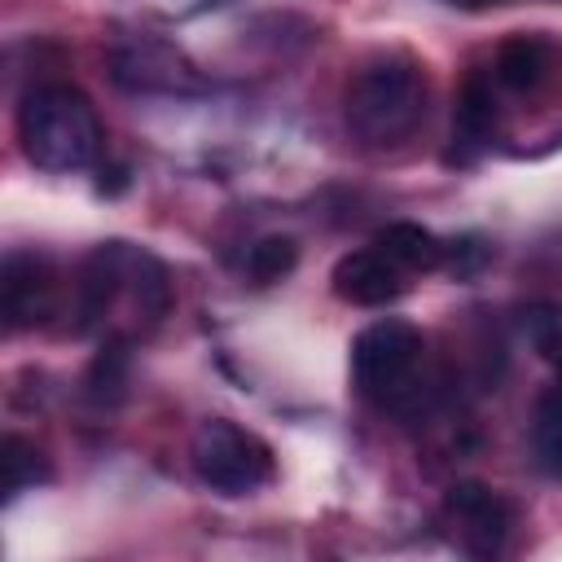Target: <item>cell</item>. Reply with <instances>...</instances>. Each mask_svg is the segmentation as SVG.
Masks as SVG:
<instances>
[{"label": "cell", "instance_id": "1", "mask_svg": "<svg viewBox=\"0 0 562 562\" xmlns=\"http://www.w3.org/2000/svg\"><path fill=\"white\" fill-rule=\"evenodd\" d=\"M426 97V70L413 57H373L351 75L342 114L364 145H400L422 127Z\"/></svg>", "mask_w": 562, "mask_h": 562}, {"label": "cell", "instance_id": "2", "mask_svg": "<svg viewBox=\"0 0 562 562\" xmlns=\"http://www.w3.org/2000/svg\"><path fill=\"white\" fill-rule=\"evenodd\" d=\"M18 140L40 171H79L101 145L92 101L70 83H40L18 105Z\"/></svg>", "mask_w": 562, "mask_h": 562}, {"label": "cell", "instance_id": "3", "mask_svg": "<svg viewBox=\"0 0 562 562\" xmlns=\"http://www.w3.org/2000/svg\"><path fill=\"white\" fill-rule=\"evenodd\" d=\"M426 338L408 321H373L351 342V386L382 413H413L422 404Z\"/></svg>", "mask_w": 562, "mask_h": 562}, {"label": "cell", "instance_id": "4", "mask_svg": "<svg viewBox=\"0 0 562 562\" xmlns=\"http://www.w3.org/2000/svg\"><path fill=\"white\" fill-rule=\"evenodd\" d=\"M193 474L215 496H250L272 479V448L228 417H206L193 430Z\"/></svg>", "mask_w": 562, "mask_h": 562}, {"label": "cell", "instance_id": "5", "mask_svg": "<svg viewBox=\"0 0 562 562\" xmlns=\"http://www.w3.org/2000/svg\"><path fill=\"white\" fill-rule=\"evenodd\" d=\"M57 312V268L48 255L35 250H9L0 263V316L4 325L18 329H35L48 325V316Z\"/></svg>", "mask_w": 562, "mask_h": 562}, {"label": "cell", "instance_id": "6", "mask_svg": "<svg viewBox=\"0 0 562 562\" xmlns=\"http://www.w3.org/2000/svg\"><path fill=\"white\" fill-rule=\"evenodd\" d=\"M443 518L457 527L461 536V549L470 558H496L509 540V527H514V509L501 492H492L487 483H452L448 496H443Z\"/></svg>", "mask_w": 562, "mask_h": 562}, {"label": "cell", "instance_id": "7", "mask_svg": "<svg viewBox=\"0 0 562 562\" xmlns=\"http://www.w3.org/2000/svg\"><path fill=\"white\" fill-rule=\"evenodd\" d=\"M110 75L119 88H132V92H193V88H202L198 70L171 44H158V40L114 48Z\"/></svg>", "mask_w": 562, "mask_h": 562}, {"label": "cell", "instance_id": "8", "mask_svg": "<svg viewBox=\"0 0 562 562\" xmlns=\"http://www.w3.org/2000/svg\"><path fill=\"white\" fill-rule=\"evenodd\" d=\"M329 285L351 307H386L404 294V268L395 259H386L378 246L373 250H351L334 263Z\"/></svg>", "mask_w": 562, "mask_h": 562}, {"label": "cell", "instance_id": "9", "mask_svg": "<svg viewBox=\"0 0 562 562\" xmlns=\"http://www.w3.org/2000/svg\"><path fill=\"white\" fill-rule=\"evenodd\" d=\"M127 255H132L127 241H101L79 263V281H75V316H79V329H92L114 307V299L127 290Z\"/></svg>", "mask_w": 562, "mask_h": 562}, {"label": "cell", "instance_id": "10", "mask_svg": "<svg viewBox=\"0 0 562 562\" xmlns=\"http://www.w3.org/2000/svg\"><path fill=\"white\" fill-rule=\"evenodd\" d=\"M496 127V101H492V83L483 75H470L457 92V110H452V145H448V162L465 167L474 162Z\"/></svg>", "mask_w": 562, "mask_h": 562}, {"label": "cell", "instance_id": "11", "mask_svg": "<svg viewBox=\"0 0 562 562\" xmlns=\"http://www.w3.org/2000/svg\"><path fill=\"white\" fill-rule=\"evenodd\" d=\"M553 70V48L540 35H514L496 48V79L509 92H536Z\"/></svg>", "mask_w": 562, "mask_h": 562}, {"label": "cell", "instance_id": "12", "mask_svg": "<svg viewBox=\"0 0 562 562\" xmlns=\"http://www.w3.org/2000/svg\"><path fill=\"white\" fill-rule=\"evenodd\" d=\"M127 378H132V347L123 334H110L83 373V395L97 408H114L127 395Z\"/></svg>", "mask_w": 562, "mask_h": 562}, {"label": "cell", "instance_id": "13", "mask_svg": "<svg viewBox=\"0 0 562 562\" xmlns=\"http://www.w3.org/2000/svg\"><path fill=\"white\" fill-rule=\"evenodd\" d=\"M127 299L149 325L162 321L171 307V272L158 255H149L140 246H132V255H127Z\"/></svg>", "mask_w": 562, "mask_h": 562}, {"label": "cell", "instance_id": "14", "mask_svg": "<svg viewBox=\"0 0 562 562\" xmlns=\"http://www.w3.org/2000/svg\"><path fill=\"white\" fill-rule=\"evenodd\" d=\"M373 246H378L386 259H395L404 272H430V268H439V263H443V250H448L430 228L408 224V220L386 224V228L373 237Z\"/></svg>", "mask_w": 562, "mask_h": 562}, {"label": "cell", "instance_id": "15", "mask_svg": "<svg viewBox=\"0 0 562 562\" xmlns=\"http://www.w3.org/2000/svg\"><path fill=\"white\" fill-rule=\"evenodd\" d=\"M531 452H536L540 470L562 474V382L549 386L536 400V413H531Z\"/></svg>", "mask_w": 562, "mask_h": 562}, {"label": "cell", "instance_id": "16", "mask_svg": "<svg viewBox=\"0 0 562 562\" xmlns=\"http://www.w3.org/2000/svg\"><path fill=\"white\" fill-rule=\"evenodd\" d=\"M0 452H4L0 457L4 461V501H18L22 492H31V487H40V483L53 479L44 452L31 439H22V435H4V448Z\"/></svg>", "mask_w": 562, "mask_h": 562}, {"label": "cell", "instance_id": "17", "mask_svg": "<svg viewBox=\"0 0 562 562\" xmlns=\"http://www.w3.org/2000/svg\"><path fill=\"white\" fill-rule=\"evenodd\" d=\"M294 263H299L294 237H259V241L250 246V255H246V277H250L255 285H272V281H281V277H290Z\"/></svg>", "mask_w": 562, "mask_h": 562}, {"label": "cell", "instance_id": "18", "mask_svg": "<svg viewBox=\"0 0 562 562\" xmlns=\"http://www.w3.org/2000/svg\"><path fill=\"white\" fill-rule=\"evenodd\" d=\"M487 246L483 241H474V237H465V241H452V250H443V259H448V268L457 272V277H470V272H479L483 263H487Z\"/></svg>", "mask_w": 562, "mask_h": 562}, {"label": "cell", "instance_id": "19", "mask_svg": "<svg viewBox=\"0 0 562 562\" xmlns=\"http://www.w3.org/2000/svg\"><path fill=\"white\" fill-rule=\"evenodd\" d=\"M536 347L549 356V364H553V373H558V382H562V325H558V329H553L544 342H536Z\"/></svg>", "mask_w": 562, "mask_h": 562}, {"label": "cell", "instance_id": "20", "mask_svg": "<svg viewBox=\"0 0 562 562\" xmlns=\"http://www.w3.org/2000/svg\"><path fill=\"white\" fill-rule=\"evenodd\" d=\"M452 9H487V4H501V0H443Z\"/></svg>", "mask_w": 562, "mask_h": 562}]
</instances>
